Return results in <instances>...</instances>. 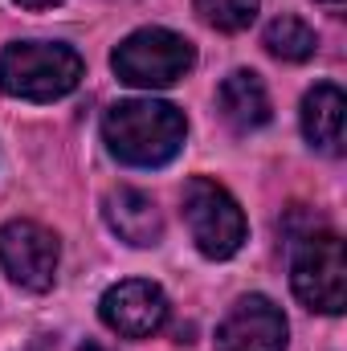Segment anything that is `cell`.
Masks as SVG:
<instances>
[{
	"instance_id": "cell-17",
	"label": "cell",
	"mask_w": 347,
	"mask_h": 351,
	"mask_svg": "<svg viewBox=\"0 0 347 351\" xmlns=\"http://www.w3.org/2000/svg\"><path fill=\"white\" fill-rule=\"evenodd\" d=\"M29 351H41V348H29Z\"/></svg>"
},
{
	"instance_id": "cell-9",
	"label": "cell",
	"mask_w": 347,
	"mask_h": 351,
	"mask_svg": "<svg viewBox=\"0 0 347 351\" xmlns=\"http://www.w3.org/2000/svg\"><path fill=\"white\" fill-rule=\"evenodd\" d=\"M106 225L127 241V245H156L160 233H164V221H160V208L147 192L139 188H115L106 196V208H102Z\"/></svg>"
},
{
	"instance_id": "cell-2",
	"label": "cell",
	"mask_w": 347,
	"mask_h": 351,
	"mask_svg": "<svg viewBox=\"0 0 347 351\" xmlns=\"http://www.w3.org/2000/svg\"><path fill=\"white\" fill-rule=\"evenodd\" d=\"M82 82V58L58 41H16L0 53V90L25 102L66 98Z\"/></svg>"
},
{
	"instance_id": "cell-16",
	"label": "cell",
	"mask_w": 347,
	"mask_h": 351,
	"mask_svg": "<svg viewBox=\"0 0 347 351\" xmlns=\"http://www.w3.org/2000/svg\"><path fill=\"white\" fill-rule=\"evenodd\" d=\"M323 4H327V8H339V4H344V0H323Z\"/></svg>"
},
{
	"instance_id": "cell-13",
	"label": "cell",
	"mask_w": 347,
	"mask_h": 351,
	"mask_svg": "<svg viewBox=\"0 0 347 351\" xmlns=\"http://www.w3.org/2000/svg\"><path fill=\"white\" fill-rule=\"evenodd\" d=\"M196 12L204 16V25H213L221 33H241L254 25L258 0H196Z\"/></svg>"
},
{
	"instance_id": "cell-1",
	"label": "cell",
	"mask_w": 347,
	"mask_h": 351,
	"mask_svg": "<svg viewBox=\"0 0 347 351\" xmlns=\"http://www.w3.org/2000/svg\"><path fill=\"white\" fill-rule=\"evenodd\" d=\"M188 123L172 102L160 98H127L115 102L102 119V139L115 160L131 168H164L184 147Z\"/></svg>"
},
{
	"instance_id": "cell-8",
	"label": "cell",
	"mask_w": 347,
	"mask_h": 351,
	"mask_svg": "<svg viewBox=\"0 0 347 351\" xmlns=\"http://www.w3.org/2000/svg\"><path fill=\"white\" fill-rule=\"evenodd\" d=\"M217 351H286L282 311L261 294L237 298L217 327Z\"/></svg>"
},
{
	"instance_id": "cell-15",
	"label": "cell",
	"mask_w": 347,
	"mask_h": 351,
	"mask_svg": "<svg viewBox=\"0 0 347 351\" xmlns=\"http://www.w3.org/2000/svg\"><path fill=\"white\" fill-rule=\"evenodd\" d=\"M78 351H106V348H98V343H82Z\"/></svg>"
},
{
	"instance_id": "cell-3",
	"label": "cell",
	"mask_w": 347,
	"mask_h": 351,
	"mask_svg": "<svg viewBox=\"0 0 347 351\" xmlns=\"http://www.w3.org/2000/svg\"><path fill=\"white\" fill-rule=\"evenodd\" d=\"M184 221L196 250L213 262H225L246 245V213L217 180L196 176L184 184Z\"/></svg>"
},
{
	"instance_id": "cell-7",
	"label": "cell",
	"mask_w": 347,
	"mask_h": 351,
	"mask_svg": "<svg viewBox=\"0 0 347 351\" xmlns=\"http://www.w3.org/2000/svg\"><path fill=\"white\" fill-rule=\"evenodd\" d=\"M98 315L123 339H152L168 323V298H164V290L156 282L127 278V282H119V286H110L102 294Z\"/></svg>"
},
{
	"instance_id": "cell-10",
	"label": "cell",
	"mask_w": 347,
	"mask_h": 351,
	"mask_svg": "<svg viewBox=\"0 0 347 351\" xmlns=\"http://www.w3.org/2000/svg\"><path fill=\"white\" fill-rule=\"evenodd\" d=\"M344 110L347 98L335 82H323L302 98V135L327 156H344Z\"/></svg>"
},
{
	"instance_id": "cell-5",
	"label": "cell",
	"mask_w": 347,
	"mask_h": 351,
	"mask_svg": "<svg viewBox=\"0 0 347 351\" xmlns=\"http://www.w3.org/2000/svg\"><path fill=\"white\" fill-rule=\"evenodd\" d=\"M290 282L302 306L319 315L344 311V241L335 233H307L294 245Z\"/></svg>"
},
{
	"instance_id": "cell-14",
	"label": "cell",
	"mask_w": 347,
	"mask_h": 351,
	"mask_svg": "<svg viewBox=\"0 0 347 351\" xmlns=\"http://www.w3.org/2000/svg\"><path fill=\"white\" fill-rule=\"evenodd\" d=\"M21 8H53V4H62V0H16Z\"/></svg>"
},
{
	"instance_id": "cell-11",
	"label": "cell",
	"mask_w": 347,
	"mask_h": 351,
	"mask_svg": "<svg viewBox=\"0 0 347 351\" xmlns=\"http://www.w3.org/2000/svg\"><path fill=\"white\" fill-rule=\"evenodd\" d=\"M217 102L233 131H258L270 123V94L261 86V78L250 70H233L217 90Z\"/></svg>"
},
{
	"instance_id": "cell-4",
	"label": "cell",
	"mask_w": 347,
	"mask_h": 351,
	"mask_svg": "<svg viewBox=\"0 0 347 351\" xmlns=\"http://www.w3.org/2000/svg\"><path fill=\"white\" fill-rule=\"evenodd\" d=\"M192 62H196L192 41H184L172 29H139L110 58L119 82L139 86V90L172 86V82H180L192 70Z\"/></svg>"
},
{
	"instance_id": "cell-12",
	"label": "cell",
	"mask_w": 347,
	"mask_h": 351,
	"mask_svg": "<svg viewBox=\"0 0 347 351\" xmlns=\"http://www.w3.org/2000/svg\"><path fill=\"white\" fill-rule=\"evenodd\" d=\"M315 29L298 16H274L265 25V49L282 62H307L315 53Z\"/></svg>"
},
{
	"instance_id": "cell-6",
	"label": "cell",
	"mask_w": 347,
	"mask_h": 351,
	"mask_svg": "<svg viewBox=\"0 0 347 351\" xmlns=\"http://www.w3.org/2000/svg\"><path fill=\"white\" fill-rule=\"evenodd\" d=\"M58 237L37 221H8L0 229V265L25 290H49L58 278Z\"/></svg>"
}]
</instances>
